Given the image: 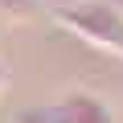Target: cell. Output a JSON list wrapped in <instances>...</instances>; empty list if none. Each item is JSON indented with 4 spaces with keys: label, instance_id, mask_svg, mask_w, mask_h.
<instances>
[{
    "label": "cell",
    "instance_id": "1",
    "mask_svg": "<svg viewBox=\"0 0 123 123\" xmlns=\"http://www.w3.org/2000/svg\"><path fill=\"white\" fill-rule=\"evenodd\" d=\"M0 86H4V70H0Z\"/></svg>",
    "mask_w": 123,
    "mask_h": 123
}]
</instances>
